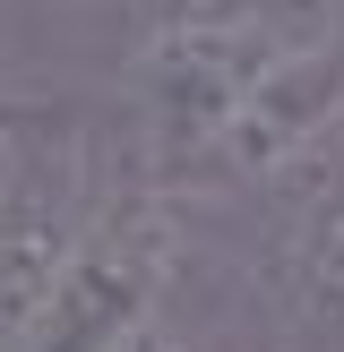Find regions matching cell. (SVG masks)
Listing matches in <instances>:
<instances>
[{"mask_svg":"<svg viewBox=\"0 0 344 352\" xmlns=\"http://www.w3.org/2000/svg\"><path fill=\"white\" fill-rule=\"evenodd\" d=\"M112 181L120 172H95L78 129L69 138L0 129V352H34Z\"/></svg>","mask_w":344,"mask_h":352,"instance_id":"obj_1","label":"cell"},{"mask_svg":"<svg viewBox=\"0 0 344 352\" xmlns=\"http://www.w3.org/2000/svg\"><path fill=\"white\" fill-rule=\"evenodd\" d=\"M112 352H250V344H233V336H189V327H172V318H138Z\"/></svg>","mask_w":344,"mask_h":352,"instance_id":"obj_2","label":"cell"},{"mask_svg":"<svg viewBox=\"0 0 344 352\" xmlns=\"http://www.w3.org/2000/svg\"><path fill=\"white\" fill-rule=\"evenodd\" d=\"M78 9H138V0H78Z\"/></svg>","mask_w":344,"mask_h":352,"instance_id":"obj_3","label":"cell"}]
</instances>
